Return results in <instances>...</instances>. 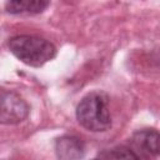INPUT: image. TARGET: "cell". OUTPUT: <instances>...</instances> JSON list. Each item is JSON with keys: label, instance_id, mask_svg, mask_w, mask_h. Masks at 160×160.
<instances>
[{"label": "cell", "instance_id": "obj_1", "mask_svg": "<svg viewBox=\"0 0 160 160\" xmlns=\"http://www.w3.org/2000/svg\"><path fill=\"white\" fill-rule=\"evenodd\" d=\"M79 124L89 131L102 132L110 129L111 116L108 106V96L102 91L86 94L76 106Z\"/></svg>", "mask_w": 160, "mask_h": 160}, {"label": "cell", "instance_id": "obj_2", "mask_svg": "<svg viewBox=\"0 0 160 160\" xmlns=\"http://www.w3.org/2000/svg\"><path fill=\"white\" fill-rule=\"evenodd\" d=\"M9 50L21 62L40 68L56 55V48L46 39L34 35H16L8 42Z\"/></svg>", "mask_w": 160, "mask_h": 160}, {"label": "cell", "instance_id": "obj_3", "mask_svg": "<svg viewBox=\"0 0 160 160\" xmlns=\"http://www.w3.org/2000/svg\"><path fill=\"white\" fill-rule=\"evenodd\" d=\"M28 102L18 92L0 89V124L16 125L22 122L29 115Z\"/></svg>", "mask_w": 160, "mask_h": 160}, {"label": "cell", "instance_id": "obj_4", "mask_svg": "<svg viewBox=\"0 0 160 160\" xmlns=\"http://www.w3.org/2000/svg\"><path fill=\"white\" fill-rule=\"evenodd\" d=\"M58 160H81L85 155L84 141L75 135H62L55 141Z\"/></svg>", "mask_w": 160, "mask_h": 160}, {"label": "cell", "instance_id": "obj_5", "mask_svg": "<svg viewBox=\"0 0 160 160\" xmlns=\"http://www.w3.org/2000/svg\"><path fill=\"white\" fill-rule=\"evenodd\" d=\"M132 142L142 152L156 156L159 154V132L155 129H142L132 135Z\"/></svg>", "mask_w": 160, "mask_h": 160}, {"label": "cell", "instance_id": "obj_6", "mask_svg": "<svg viewBox=\"0 0 160 160\" xmlns=\"http://www.w3.org/2000/svg\"><path fill=\"white\" fill-rule=\"evenodd\" d=\"M49 5L50 2L44 0H16L8 1L5 10L12 15H34L42 12Z\"/></svg>", "mask_w": 160, "mask_h": 160}, {"label": "cell", "instance_id": "obj_7", "mask_svg": "<svg viewBox=\"0 0 160 160\" xmlns=\"http://www.w3.org/2000/svg\"><path fill=\"white\" fill-rule=\"evenodd\" d=\"M101 158L102 160H141L134 150L122 145L105 150L101 154Z\"/></svg>", "mask_w": 160, "mask_h": 160}, {"label": "cell", "instance_id": "obj_8", "mask_svg": "<svg viewBox=\"0 0 160 160\" xmlns=\"http://www.w3.org/2000/svg\"><path fill=\"white\" fill-rule=\"evenodd\" d=\"M92 160H99V159H92Z\"/></svg>", "mask_w": 160, "mask_h": 160}]
</instances>
